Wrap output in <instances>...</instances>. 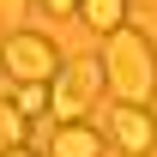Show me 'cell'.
Instances as JSON below:
<instances>
[{"mask_svg":"<svg viewBox=\"0 0 157 157\" xmlns=\"http://www.w3.org/2000/svg\"><path fill=\"white\" fill-rule=\"evenodd\" d=\"M60 60L67 55H60L42 30H12V36L0 42V67H6L12 85H48V78L60 73Z\"/></svg>","mask_w":157,"mask_h":157,"instance_id":"cell-3","label":"cell"},{"mask_svg":"<svg viewBox=\"0 0 157 157\" xmlns=\"http://www.w3.org/2000/svg\"><path fill=\"white\" fill-rule=\"evenodd\" d=\"M24 127H30V121H24L18 109H12V103H0V157L24 145Z\"/></svg>","mask_w":157,"mask_h":157,"instance_id":"cell-8","label":"cell"},{"mask_svg":"<svg viewBox=\"0 0 157 157\" xmlns=\"http://www.w3.org/2000/svg\"><path fill=\"white\" fill-rule=\"evenodd\" d=\"M0 78H6V67H0Z\"/></svg>","mask_w":157,"mask_h":157,"instance_id":"cell-14","label":"cell"},{"mask_svg":"<svg viewBox=\"0 0 157 157\" xmlns=\"http://www.w3.org/2000/svg\"><path fill=\"white\" fill-rule=\"evenodd\" d=\"M109 145H115L121 157H151L157 151V115L115 103V109H109Z\"/></svg>","mask_w":157,"mask_h":157,"instance_id":"cell-4","label":"cell"},{"mask_svg":"<svg viewBox=\"0 0 157 157\" xmlns=\"http://www.w3.org/2000/svg\"><path fill=\"white\" fill-rule=\"evenodd\" d=\"M55 133H60V121H55V115H42V121H30V127H24V145L48 157V145H55Z\"/></svg>","mask_w":157,"mask_h":157,"instance_id":"cell-9","label":"cell"},{"mask_svg":"<svg viewBox=\"0 0 157 157\" xmlns=\"http://www.w3.org/2000/svg\"><path fill=\"white\" fill-rule=\"evenodd\" d=\"M12 109L24 121H42V115H55V97H48V85H12Z\"/></svg>","mask_w":157,"mask_h":157,"instance_id":"cell-7","label":"cell"},{"mask_svg":"<svg viewBox=\"0 0 157 157\" xmlns=\"http://www.w3.org/2000/svg\"><path fill=\"white\" fill-rule=\"evenodd\" d=\"M30 6H36V0H0V18H6V24H18Z\"/></svg>","mask_w":157,"mask_h":157,"instance_id":"cell-10","label":"cell"},{"mask_svg":"<svg viewBox=\"0 0 157 157\" xmlns=\"http://www.w3.org/2000/svg\"><path fill=\"white\" fill-rule=\"evenodd\" d=\"M103 91H109V78H103V55H73V60H60V73L48 78L55 121H91V109H97Z\"/></svg>","mask_w":157,"mask_h":157,"instance_id":"cell-2","label":"cell"},{"mask_svg":"<svg viewBox=\"0 0 157 157\" xmlns=\"http://www.w3.org/2000/svg\"><path fill=\"white\" fill-rule=\"evenodd\" d=\"M109 151V133H97L91 121H60L55 145H48V157H103Z\"/></svg>","mask_w":157,"mask_h":157,"instance_id":"cell-5","label":"cell"},{"mask_svg":"<svg viewBox=\"0 0 157 157\" xmlns=\"http://www.w3.org/2000/svg\"><path fill=\"white\" fill-rule=\"evenodd\" d=\"M6 157H42V151H30V145H18V151H6Z\"/></svg>","mask_w":157,"mask_h":157,"instance_id":"cell-12","label":"cell"},{"mask_svg":"<svg viewBox=\"0 0 157 157\" xmlns=\"http://www.w3.org/2000/svg\"><path fill=\"white\" fill-rule=\"evenodd\" d=\"M139 6H157V0H139Z\"/></svg>","mask_w":157,"mask_h":157,"instance_id":"cell-13","label":"cell"},{"mask_svg":"<svg viewBox=\"0 0 157 157\" xmlns=\"http://www.w3.org/2000/svg\"><path fill=\"white\" fill-rule=\"evenodd\" d=\"M78 6L85 0H42V12H55V18H78Z\"/></svg>","mask_w":157,"mask_h":157,"instance_id":"cell-11","label":"cell"},{"mask_svg":"<svg viewBox=\"0 0 157 157\" xmlns=\"http://www.w3.org/2000/svg\"><path fill=\"white\" fill-rule=\"evenodd\" d=\"M78 18L91 24L97 36H115L121 24H127V0H85V6H78Z\"/></svg>","mask_w":157,"mask_h":157,"instance_id":"cell-6","label":"cell"},{"mask_svg":"<svg viewBox=\"0 0 157 157\" xmlns=\"http://www.w3.org/2000/svg\"><path fill=\"white\" fill-rule=\"evenodd\" d=\"M103 78L109 97L127 109H151L157 103V42L139 24H121L115 36H103Z\"/></svg>","mask_w":157,"mask_h":157,"instance_id":"cell-1","label":"cell"}]
</instances>
